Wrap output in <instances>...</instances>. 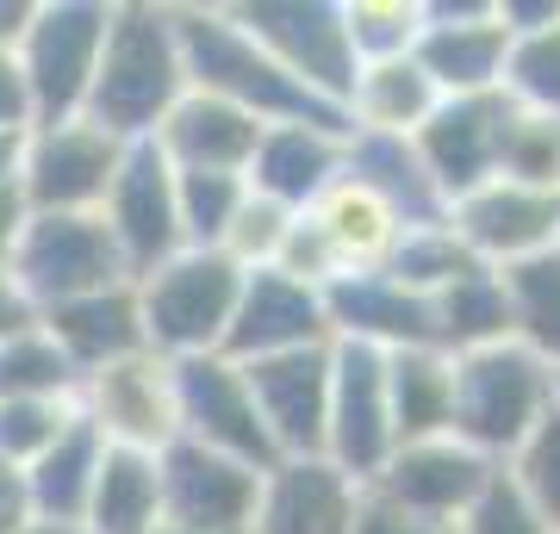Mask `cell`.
Masks as SVG:
<instances>
[{
    "label": "cell",
    "instance_id": "cell-39",
    "mask_svg": "<svg viewBox=\"0 0 560 534\" xmlns=\"http://www.w3.org/2000/svg\"><path fill=\"white\" fill-rule=\"evenodd\" d=\"M75 423V397H0V466L25 473Z\"/></svg>",
    "mask_w": 560,
    "mask_h": 534
},
{
    "label": "cell",
    "instance_id": "cell-22",
    "mask_svg": "<svg viewBox=\"0 0 560 534\" xmlns=\"http://www.w3.org/2000/svg\"><path fill=\"white\" fill-rule=\"evenodd\" d=\"M330 342H368V348H436L430 342V298L399 286L393 274H342L324 286Z\"/></svg>",
    "mask_w": 560,
    "mask_h": 534
},
{
    "label": "cell",
    "instance_id": "cell-37",
    "mask_svg": "<svg viewBox=\"0 0 560 534\" xmlns=\"http://www.w3.org/2000/svg\"><path fill=\"white\" fill-rule=\"evenodd\" d=\"M474 268H480V261L467 256V242L448 230V212H442V218L411 224V230H405L399 256H393V268H386V274L399 280V286H411V293L436 298L442 286H455V280L474 274Z\"/></svg>",
    "mask_w": 560,
    "mask_h": 534
},
{
    "label": "cell",
    "instance_id": "cell-11",
    "mask_svg": "<svg viewBox=\"0 0 560 534\" xmlns=\"http://www.w3.org/2000/svg\"><path fill=\"white\" fill-rule=\"evenodd\" d=\"M231 13L293 81H305L312 94L342 106L349 81H355V57H349V38H342L337 0H256V7H231Z\"/></svg>",
    "mask_w": 560,
    "mask_h": 534
},
{
    "label": "cell",
    "instance_id": "cell-40",
    "mask_svg": "<svg viewBox=\"0 0 560 534\" xmlns=\"http://www.w3.org/2000/svg\"><path fill=\"white\" fill-rule=\"evenodd\" d=\"M499 175L523 180L536 193H560V119H548V112H511Z\"/></svg>",
    "mask_w": 560,
    "mask_h": 534
},
{
    "label": "cell",
    "instance_id": "cell-5",
    "mask_svg": "<svg viewBox=\"0 0 560 534\" xmlns=\"http://www.w3.org/2000/svg\"><path fill=\"white\" fill-rule=\"evenodd\" d=\"M106 20H113V0H32L20 38H13L25 94H32V124L81 119L106 44Z\"/></svg>",
    "mask_w": 560,
    "mask_h": 534
},
{
    "label": "cell",
    "instance_id": "cell-17",
    "mask_svg": "<svg viewBox=\"0 0 560 534\" xmlns=\"http://www.w3.org/2000/svg\"><path fill=\"white\" fill-rule=\"evenodd\" d=\"M249 397L280 460H324V416H330V342L293 355L243 360Z\"/></svg>",
    "mask_w": 560,
    "mask_h": 534
},
{
    "label": "cell",
    "instance_id": "cell-7",
    "mask_svg": "<svg viewBox=\"0 0 560 534\" xmlns=\"http://www.w3.org/2000/svg\"><path fill=\"white\" fill-rule=\"evenodd\" d=\"M75 411L101 429L106 448H131V454H162L180 441V404H175V360L156 348L119 355L81 373Z\"/></svg>",
    "mask_w": 560,
    "mask_h": 534
},
{
    "label": "cell",
    "instance_id": "cell-24",
    "mask_svg": "<svg viewBox=\"0 0 560 534\" xmlns=\"http://www.w3.org/2000/svg\"><path fill=\"white\" fill-rule=\"evenodd\" d=\"M342 162H349V138H337V131H318V124H268L243 180H249V193L275 199L287 212H305L342 175Z\"/></svg>",
    "mask_w": 560,
    "mask_h": 534
},
{
    "label": "cell",
    "instance_id": "cell-10",
    "mask_svg": "<svg viewBox=\"0 0 560 534\" xmlns=\"http://www.w3.org/2000/svg\"><path fill=\"white\" fill-rule=\"evenodd\" d=\"M393 411H386V355L368 342H330V416H324V460L355 485L386 466Z\"/></svg>",
    "mask_w": 560,
    "mask_h": 534
},
{
    "label": "cell",
    "instance_id": "cell-36",
    "mask_svg": "<svg viewBox=\"0 0 560 534\" xmlns=\"http://www.w3.org/2000/svg\"><path fill=\"white\" fill-rule=\"evenodd\" d=\"M418 32H423V0H342V38H349L355 69L411 57Z\"/></svg>",
    "mask_w": 560,
    "mask_h": 534
},
{
    "label": "cell",
    "instance_id": "cell-4",
    "mask_svg": "<svg viewBox=\"0 0 560 534\" xmlns=\"http://www.w3.org/2000/svg\"><path fill=\"white\" fill-rule=\"evenodd\" d=\"M548 411H555V367H541L523 342L455 355V436L492 466H504V454Z\"/></svg>",
    "mask_w": 560,
    "mask_h": 534
},
{
    "label": "cell",
    "instance_id": "cell-23",
    "mask_svg": "<svg viewBox=\"0 0 560 534\" xmlns=\"http://www.w3.org/2000/svg\"><path fill=\"white\" fill-rule=\"evenodd\" d=\"M268 124L249 119L243 106L219 94H200V87H187V94L168 106V119L156 124V150L168 156V168H206V175H249V156H256V143Z\"/></svg>",
    "mask_w": 560,
    "mask_h": 534
},
{
    "label": "cell",
    "instance_id": "cell-43",
    "mask_svg": "<svg viewBox=\"0 0 560 534\" xmlns=\"http://www.w3.org/2000/svg\"><path fill=\"white\" fill-rule=\"evenodd\" d=\"M355 534H455V522H430V515H411L399 503H381V497L361 491Z\"/></svg>",
    "mask_w": 560,
    "mask_h": 534
},
{
    "label": "cell",
    "instance_id": "cell-21",
    "mask_svg": "<svg viewBox=\"0 0 560 534\" xmlns=\"http://www.w3.org/2000/svg\"><path fill=\"white\" fill-rule=\"evenodd\" d=\"M305 218H312V230L324 237V249L337 256L342 274H386L393 256H399L405 230H411V224H405L368 180L349 175V168L305 205Z\"/></svg>",
    "mask_w": 560,
    "mask_h": 534
},
{
    "label": "cell",
    "instance_id": "cell-26",
    "mask_svg": "<svg viewBox=\"0 0 560 534\" xmlns=\"http://www.w3.org/2000/svg\"><path fill=\"white\" fill-rule=\"evenodd\" d=\"M442 106L436 81L418 69V57H393V62H361L349 94H342V112H349V131L361 138H418L430 112Z\"/></svg>",
    "mask_w": 560,
    "mask_h": 534
},
{
    "label": "cell",
    "instance_id": "cell-44",
    "mask_svg": "<svg viewBox=\"0 0 560 534\" xmlns=\"http://www.w3.org/2000/svg\"><path fill=\"white\" fill-rule=\"evenodd\" d=\"M0 131H32V94H25L13 44H0Z\"/></svg>",
    "mask_w": 560,
    "mask_h": 534
},
{
    "label": "cell",
    "instance_id": "cell-3",
    "mask_svg": "<svg viewBox=\"0 0 560 534\" xmlns=\"http://www.w3.org/2000/svg\"><path fill=\"white\" fill-rule=\"evenodd\" d=\"M237 293H243V268L224 249H180V256H168L162 268H150L138 280L143 342L162 360L224 355Z\"/></svg>",
    "mask_w": 560,
    "mask_h": 534
},
{
    "label": "cell",
    "instance_id": "cell-32",
    "mask_svg": "<svg viewBox=\"0 0 560 534\" xmlns=\"http://www.w3.org/2000/svg\"><path fill=\"white\" fill-rule=\"evenodd\" d=\"M342 168L355 180H368L405 224H430V218L448 212L442 193H436V180L423 175L418 150L405 138H361V131H349V162H342Z\"/></svg>",
    "mask_w": 560,
    "mask_h": 534
},
{
    "label": "cell",
    "instance_id": "cell-28",
    "mask_svg": "<svg viewBox=\"0 0 560 534\" xmlns=\"http://www.w3.org/2000/svg\"><path fill=\"white\" fill-rule=\"evenodd\" d=\"M386 411L393 441L455 436V355L442 348H393L386 355Z\"/></svg>",
    "mask_w": 560,
    "mask_h": 534
},
{
    "label": "cell",
    "instance_id": "cell-42",
    "mask_svg": "<svg viewBox=\"0 0 560 534\" xmlns=\"http://www.w3.org/2000/svg\"><path fill=\"white\" fill-rule=\"evenodd\" d=\"M455 534H555V529H548V522H541V515L511 491V478L492 473V485L474 497V510L455 522Z\"/></svg>",
    "mask_w": 560,
    "mask_h": 534
},
{
    "label": "cell",
    "instance_id": "cell-8",
    "mask_svg": "<svg viewBox=\"0 0 560 534\" xmlns=\"http://www.w3.org/2000/svg\"><path fill=\"white\" fill-rule=\"evenodd\" d=\"M125 143L88 119L32 124L20 156V199L25 212H101L106 187L119 175Z\"/></svg>",
    "mask_w": 560,
    "mask_h": 534
},
{
    "label": "cell",
    "instance_id": "cell-12",
    "mask_svg": "<svg viewBox=\"0 0 560 534\" xmlns=\"http://www.w3.org/2000/svg\"><path fill=\"white\" fill-rule=\"evenodd\" d=\"M101 218L113 230L125 256V274L143 280L150 268H162L168 256H180L187 242H180V218H175V168L162 156L156 143H125V162L113 187L101 199Z\"/></svg>",
    "mask_w": 560,
    "mask_h": 534
},
{
    "label": "cell",
    "instance_id": "cell-38",
    "mask_svg": "<svg viewBox=\"0 0 560 534\" xmlns=\"http://www.w3.org/2000/svg\"><path fill=\"white\" fill-rule=\"evenodd\" d=\"M499 473L511 478V491H517L523 503L560 534V397H555V411L541 416L536 429L504 454Z\"/></svg>",
    "mask_w": 560,
    "mask_h": 534
},
{
    "label": "cell",
    "instance_id": "cell-27",
    "mask_svg": "<svg viewBox=\"0 0 560 534\" xmlns=\"http://www.w3.org/2000/svg\"><path fill=\"white\" fill-rule=\"evenodd\" d=\"M504 25H511V57H504L499 94L517 112H548L560 119V0H499Z\"/></svg>",
    "mask_w": 560,
    "mask_h": 534
},
{
    "label": "cell",
    "instance_id": "cell-47",
    "mask_svg": "<svg viewBox=\"0 0 560 534\" xmlns=\"http://www.w3.org/2000/svg\"><path fill=\"white\" fill-rule=\"evenodd\" d=\"M25 515H32L25 510V478L13 473V466H0V534H13Z\"/></svg>",
    "mask_w": 560,
    "mask_h": 534
},
{
    "label": "cell",
    "instance_id": "cell-1",
    "mask_svg": "<svg viewBox=\"0 0 560 534\" xmlns=\"http://www.w3.org/2000/svg\"><path fill=\"white\" fill-rule=\"evenodd\" d=\"M175 13L180 62H187V87L219 94L231 106H243L261 124H318L349 138L342 106H330L324 94H312L305 81H293L249 32L237 25L231 7H168Z\"/></svg>",
    "mask_w": 560,
    "mask_h": 534
},
{
    "label": "cell",
    "instance_id": "cell-49",
    "mask_svg": "<svg viewBox=\"0 0 560 534\" xmlns=\"http://www.w3.org/2000/svg\"><path fill=\"white\" fill-rule=\"evenodd\" d=\"M13 534H81V529H75V522H44V515H25Z\"/></svg>",
    "mask_w": 560,
    "mask_h": 534
},
{
    "label": "cell",
    "instance_id": "cell-31",
    "mask_svg": "<svg viewBox=\"0 0 560 534\" xmlns=\"http://www.w3.org/2000/svg\"><path fill=\"white\" fill-rule=\"evenodd\" d=\"M430 342L442 355H474V348L511 342V305H504L499 268H474L430 298Z\"/></svg>",
    "mask_w": 560,
    "mask_h": 534
},
{
    "label": "cell",
    "instance_id": "cell-2",
    "mask_svg": "<svg viewBox=\"0 0 560 534\" xmlns=\"http://www.w3.org/2000/svg\"><path fill=\"white\" fill-rule=\"evenodd\" d=\"M180 94H187V62H180L175 13L150 0H113L81 119L113 131L119 143H143L156 138V124L168 119Z\"/></svg>",
    "mask_w": 560,
    "mask_h": 534
},
{
    "label": "cell",
    "instance_id": "cell-50",
    "mask_svg": "<svg viewBox=\"0 0 560 534\" xmlns=\"http://www.w3.org/2000/svg\"><path fill=\"white\" fill-rule=\"evenodd\" d=\"M156 534H194V529H156Z\"/></svg>",
    "mask_w": 560,
    "mask_h": 534
},
{
    "label": "cell",
    "instance_id": "cell-51",
    "mask_svg": "<svg viewBox=\"0 0 560 534\" xmlns=\"http://www.w3.org/2000/svg\"><path fill=\"white\" fill-rule=\"evenodd\" d=\"M555 397H560V373H555Z\"/></svg>",
    "mask_w": 560,
    "mask_h": 534
},
{
    "label": "cell",
    "instance_id": "cell-18",
    "mask_svg": "<svg viewBox=\"0 0 560 534\" xmlns=\"http://www.w3.org/2000/svg\"><path fill=\"white\" fill-rule=\"evenodd\" d=\"M330 342V317H324V293L300 286V280L275 274V268H249L224 330V355L231 360H268L293 355V348H324Z\"/></svg>",
    "mask_w": 560,
    "mask_h": 534
},
{
    "label": "cell",
    "instance_id": "cell-13",
    "mask_svg": "<svg viewBox=\"0 0 560 534\" xmlns=\"http://www.w3.org/2000/svg\"><path fill=\"white\" fill-rule=\"evenodd\" d=\"M162 473V529L194 534H249L261 497V473L231 454H212L200 441H175L156 454Z\"/></svg>",
    "mask_w": 560,
    "mask_h": 534
},
{
    "label": "cell",
    "instance_id": "cell-19",
    "mask_svg": "<svg viewBox=\"0 0 560 534\" xmlns=\"http://www.w3.org/2000/svg\"><path fill=\"white\" fill-rule=\"evenodd\" d=\"M418 69L436 81L442 99L455 94H499L504 57H511V25L499 7H423Z\"/></svg>",
    "mask_w": 560,
    "mask_h": 534
},
{
    "label": "cell",
    "instance_id": "cell-34",
    "mask_svg": "<svg viewBox=\"0 0 560 534\" xmlns=\"http://www.w3.org/2000/svg\"><path fill=\"white\" fill-rule=\"evenodd\" d=\"M249 199L243 175H206V168H175V218L187 249H219L237 205Z\"/></svg>",
    "mask_w": 560,
    "mask_h": 534
},
{
    "label": "cell",
    "instance_id": "cell-41",
    "mask_svg": "<svg viewBox=\"0 0 560 534\" xmlns=\"http://www.w3.org/2000/svg\"><path fill=\"white\" fill-rule=\"evenodd\" d=\"M300 218V212H287V205H275V199H261V193H249L237 205V218H231V230H224V256L237 261L243 274L249 268H268L275 261V249H280V237H287V224Z\"/></svg>",
    "mask_w": 560,
    "mask_h": 534
},
{
    "label": "cell",
    "instance_id": "cell-48",
    "mask_svg": "<svg viewBox=\"0 0 560 534\" xmlns=\"http://www.w3.org/2000/svg\"><path fill=\"white\" fill-rule=\"evenodd\" d=\"M20 156H25V131H0V193L20 187Z\"/></svg>",
    "mask_w": 560,
    "mask_h": 534
},
{
    "label": "cell",
    "instance_id": "cell-45",
    "mask_svg": "<svg viewBox=\"0 0 560 534\" xmlns=\"http://www.w3.org/2000/svg\"><path fill=\"white\" fill-rule=\"evenodd\" d=\"M32 323H38V305L25 298V286L13 280V268H0V342L32 330Z\"/></svg>",
    "mask_w": 560,
    "mask_h": 534
},
{
    "label": "cell",
    "instance_id": "cell-15",
    "mask_svg": "<svg viewBox=\"0 0 560 534\" xmlns=\"http://www.w3.org/2000/svg\"><path fill=\"white\" fill-rule=\"evenodd\" d=\"M492 460L474 454L460 436H430V441H405L386 454V466L361 491L381 497V503H399L411 515H430V522H460L474 510V497L492 485Z\"/></svg>",
    "mask_w": 560,
    "mask_h": 534
},
{
    "label": "cell",
    "instance_id": "cell-6",
    "mask_svg": "<svg viewBox=\"0 0 560 534\" xmlns=\"http://www.w3.org/2000/svg\"><path fill=\"white\" fill-rule=\"evenodd\" d=\"M7 268H13V280L25 286V298L38 311H50L62 298L106 293V286L131 280L101 212H32Z\"/></svg>",
    "mask_w": 560,
    "mask_h": 534
},
{
    "label": "cell",
    "instance_id": "cell-20",
    "mask_svg": "<svg viewBox=\"0 0 560 534\" xmlns=\"http://www.w3.org/2000/svg\"><path fill=\"white\" fill-rule=\"evenodd\" d=\"M361 485L330 460H280L261 473L249 534H355Z\"/></svg>",
    "mask_w": 560,
    "mask_h": 534
},
{
    "label": "cell",
    "instance_id": "cell-29",
    "mask_svg": "<svg viewBox=\"0 0 560 534\" xmlns=\"http://www.w3.org/2000/svg\"><path fill=\"white\" fill-rule=\"evenodd\" d=\"M101 460H106L101 429L75 411V423H69V429L20 473L25 478V510L44 515V522H75L81 529V510H88V491H94Z\"/></svg>",
    "mask_w": 560,
    "mask_h": 534
},
{
    "label": "cell",
    "instance_id": "cell-16",
    "mask_svg": "<svg viewBox=\"0 0 560 534\" xmlns=\"http://www.w3.org/2000/svg\"><path fill=\"white\" fill-rule=\"evenodd\" d=\"M511 112L517 106L504 94H455L430 112V124L411 138V150H418L423 175L436 180L442 205H455L460 193H474V187H486L499 175Z\"/></svg>",
    "mask_w": 560,
    "mask_h": 534
},
{
    "label": "cell",
    "instance_id": "cell-14",
    "mask_svg": "<svg viewBox=\"0 0 560 534\" xmlns=\"http://www.w3.org/2000/svg\"><path fill=\"white\" fill-rule=\"evenodd\" d=\"M448 230L467 242L480 268H517L541 249H560V193H536L523 180L492 175L448 205Z\"/></svg>",
    "mask_w": 560,
    "mask_h": 534
},
{
    "label": "cell",
    "instance_id": "cell-35",
    "mask_svg": "<svg viewBox=\"0 0 560 534\" xmlns=\"http://www.w3.org/2000/svg\"><path fill=\"white\" fill-rule=\"evenodd\" d=\"M81 373L57 342L44 336V323L0 342V397H75Z\"/></svg>",
    "mask_w": 560,
    "mask_h": 534
},
{
    "label": "cell",
    "instance_id": "cell-9",
    "mask_svg": "<svg viewBox=\"0 0 560 534\" xmlns=\"http://www.w3.org/2000/svg\"><path fill=\"white\" fill-rule=\"evenodd\" d=\"M175 404H180V441H200L212 454H231L243 466H280L275 441L261 429V411L249 397V379H243V360L231 355H194L175 360Z\"/></svg>",
    "mask_w": 560,
    "mask_h": 534
},
{
    "label": "cell",
    "instance_id": "cell-30",
    "mask_svg": "<svg viewBox=\"0 0 560 534\" xmlns=\"http://www.w3.org/2000/svg\"><path fill=\"white\" fill-rule=\"evenodd\" d=\"M162 529V473L156 454H131V448H106L81 534H156Z\"/></svg>",
    "mask_w": 560,
    "mask_h": 534
},
{
    "label": "cell",
    "instance_id": "cell-46",
    "mask_svg": "<svg viewBox=\"0 0 560 534\" xmlns=\"http://www.w3.org/2000/svg\"><path fill=\"white\" fill-rule=\"evenodd\" d=\"M25 218H32V212H25L20 187H7V193H0V268L13 261V249H20V230H25Z\"/></svg>",
    "mask_w": 560,
    "mask_h": 534
},
{
    "label": "cell",
    "instance_id": "cell-25",
    "mask_svg": "<svg viewBox=\"0 0 560 534\" xmlns=\"http://www.w3.org/2000/svg\"><path fill=\"white\" fill-rule=\"evenodd\" d=\"M38 323H44V336L75 360V373H94L106 360L150 348V342H143V311H138V280H119V286H106V293L62 298V305L38 311Z\"/></svg>",
    "mask_w": 560,
    "mask_h": 534
},
{
    "label": "cell",
    "instance_id": "cell-33",
    "mask_svg": "<svg viewBox=\"0 0 560 534\" xmlns=\"http://www.w3.org/2000/svg\"><path fill=\"white\" fill-rule=\"evenodd\" d=\"M504 305H511V342H523L541 367L560 373V249L499 268Z\"/></svg>",
    "mask_w": 560,
    "mask_h": 534
}]
</instances>
